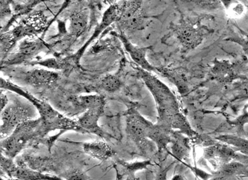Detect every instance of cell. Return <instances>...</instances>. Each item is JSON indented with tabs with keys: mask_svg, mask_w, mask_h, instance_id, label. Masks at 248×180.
<instances>
[{
	"mask_svg": "<svg viewBox=\"0 0 248 180\" xmlns=\"http://www.w3.org/2000/svg\"><path fill=\"white\" fill-rule=\"evenodd\" d=\"M1 88L4 90L12 91L27 99L34 105L39 111L41 119L46 134L50 131L55 130L75 131L80 132L85 131L79 126L78 122H75L64 116L58 111L53 108L49 104L42 101L26 92L23 89L18 87L11 82L1 79ZM86 133V132H85Z\"/></svg>",
	"mask_w": 248,
	"mask_h": 180,
	"instance_id": "obj_1",
	"label": "cell"
},
{
	"mask_svg": "<svg viewBox=\"0 0 248 180\" xmlns=\"http://www.w3.org/2000/svg\"><path fill=\"white\" fill-rule=\"evenodd\" d=\"M140 75L152 93L158 107L161 121L178 115L179 105L176 97L164 84L147 71L139 69Z\"/></svg>",
	"mask_w": 248,
	"mask_h": 180,
	"instance_id": "obj_2",
	"label": "cell"
},
{
	"mask_svg": "<svg viewBox=\"0 0 248 180\" xmlns=\"http://www.w3.org/2000/svg\"><path fill=\"white\" fill-rule=\"evenodd\" d=\"M46 134L41 118L30 120L19 124L15 131L2 142V149L10 157H14L29 142Z\"/></svg>",
	"mask_w": 248,
	"mask_h": 180,
	"instance_id": "obj_3",
	"label": "cell"
},
{
	"mask_svg": "<svg viewBox=\"0 0 248 180\" xmlns=\"http://www.w3.org/2000/svg\"><path fill=\"white\" fill-rule=\"evenodd\" d=\"M31 111L24 106L12 104L1 111V138L8 137L17 126L31 120Z\"/></svg>",
	"mask_w": 248,
	"mask_h": 180,
	"instance_id": "obj_4",
	"label": "cell"
},
{
	"mask_svg": "<svg viewBox=\"0 0 248 180\" xmlns=\"http://www.w3.org/2000/svg\"><path fill=\"white\" fill-rule=\"evenodd\" d=\"M46 23L47 21L43 13L37 12L24 17L10 33L16 42L24 37L34 36L43 32Z\"/></svg>",
	"mask_w": 248,
	"mask_h": 180,
	"instance_id": "obj_5",
	"label": "cell"
},
{
	"mask_svg": "<svg viewBox=\"0 0 248 180\" xmlns=\"http://www.w3.org/2000/svg\"><path fill=\"white\" fill-rule=\"evenodd\" d=\"M105 106V99H104L88 108L83 115L79 117L78 123L86 133L91 132L100 137L105 136V133L98 124L99 119L103 115Z\"/></svg>",
	"mask_w": 248,
	"mask_h": 180,
	"instance_id": "obj_6",
	"label": "cell"
},
{
	"mask_svg": "<svg viewBox=\"0 0 248 180\" xmlns=\"http://www.w3.org/2000/svg\"><path fill=\"white\" fill-rule=\"evenodd\" d=\"M46 48V44L41 40L30 41L24 39L19 44L18 50L4 61V64H17L28 61L42 52Z\"/></svg>",
	"mask_w": 248,
	"mask_h": 180,
	"instance_id": "obj_7",
	"label": "cell"
},
{
	"mask_svg": "<svg viewBox=\"0 0 248 180\" xmlns=\"http://www.w3.org/2000/svg\"><path fill=\"white\" fill-rule=\"evenodd\" d=\"M119 14H120V7L117 4H112L108 8V10L104 13L100 24L95 29L92 36L86 42L85 45L82 47L80 49H79L74 55V59L77 63L80 60L84 52L87 49L88 47L92 43L93 41H94L101 34V33H103L110 24L115 21H118Z\"/></svg>",
	"mask_w": 248,
	"mask_h": 180,
	"instance_id": "obj_8",
	"label": "cell"
},
{
	"mask_svg": "<svg viewBox=\"0 0 248 180\" xmlns=\"http://www.w3.org/2000/svg\"><path fill=\"white\" fill-rule=\"evenodd\" d=\"M116 36L120 39L125 50H127V52L130 54V57L137 65L147 72L155 70L154 66L151 65V64L146 59V54H147L148 48H140L133 45L124 34H117Z\"/></svg>",
	"mask_w": 248,
	"mask_h": 180,
	"instance_id": "obj_9",
	"label": "cell"
},
{
	"mask_svg": "<svg viewBox=\"0 0 248 180\" xmlns=\"http://www.w3.org/2000/svg\"><path fill=\"white\" fill-rule=\"evenodd\" d=\"M58 77V73L54 71L36 68L26 73L25 81L26 83L34 87H43L55 83Z\"/></svg>",
	"mask_w": 248,
	"mask_h": 180,
	"instance_id": "obj_10",
	"label": "cell"
},
{
	"mask_svg": "<svg viewBox=\"0 0 248 180\" xmlns=\"http://www.w3.org/2000/svg\"><path fill=\"white\" fill-rule=\"evenodd\" d=\"M89 23L88 11L82 10L70 17L69 32L72 36L78 38L85 32Z\"/></svg>",
	"mask_w": 248,
	"mask_h": 180,
	"instance_id": "obj_11",
	"label": "cell"
},
{
	"mask_svg": "<svg viewBox=\"0 0 248 180\" xmlns=\"http://www.w3.org/2000/svg\"><path fill=\"white\" fill-rule=\"evenodd\" d=\"M192 24H186L179 26L177 30L179 39L186 45L193 46L198 45L201 41V34L198 29Z\"/></svg>",
	"mask_w": 248,
	"mask_h": 180,
	"instance_id": "obj_12",
	"label": "cell"
},
{
	"mask_svg": "<svg viewBox=\"0 0 248 180\" xmlns=\"http://www.w3.org/2000/svg\"><path fill=\"white\" fill-rule=\"evenodd\" d=\"M84 150L88 154L100 161H104L111 157L113 151L105 142H94L84 144Z\"/></svg>",
	"mask_w": 248,
	"mask_h": 180,
	"instance_id": "obj_13",
	"label": "cell"
},
{
	"mask_svg": "<svg viewBox=\"0 0 248 180\" xmlns=\"http://www.w3.org/2000/svg\"><path fill=\"white\" fill-rule=\"evenodd\" d=\"M121 84V82L119 78L112 75H106L99 82L100 88L108 93L116 92L120 89Z\"/></svg>",
	"mask_w": 248,
	"mask_h": 180,
	"instance_id": "obj_14",
	"label": "cell"
},
{
	"mask_svg": "<svg viewBox=\"0 0 248 180\" xmlns=\"http://www.w3.org/2000/svg\"><path fill=\"white\" fill-rule=\"evenodd\" d=\"M15 40L13 38L10 33H2L1 36V54L2 59L5 57L9 51L12 49L13 46L16 44Z\"/></svg>",
	"mask_w": 248,
	"mask_h": 180,
	"instance_id": "obj_15",
	"label": "cell"
},
{
	"mask_svg": "<svg viewBox=\"0 0 248 180\" xmlns=\"http://www.w3.org/2000/svg\"><path fill=\"white\" fill-rule=\"evenodd\" d=\"M222 141L227 142L234 147H236L243 152L248 153V140L240 138V137L234 136H222L219 137Z\"/></svg>",
	"mask_w": 248,
	"mask_h": 180,
	"instance_id": "obj_16",
	"label": "cell"
},
{
	"mask_svg": "<svg viewBox=\"0 0 248 180\" xmlns=\"http://www.w3.org/2000/svg\"><path fill=\"white\" fill-rule=\"evenodd\" d=\"M238 98L240 99L248 98V81L240 84L238 89Z\"/></svg>",
	"mask_w": 248,
	"mask_h": 180,
	"instance_id": "obj_17",
	"label": "cell"
},
{
	"mask_svg": "<svg viewBox=\"0 0 248 180\" xmlns=\"http://www.w3.org/2000/svg\"><path fill=\"white\" fill-rule=\"evenodd\" d=\"M247 123H248V104L245 106L243 115L235 121V123L242 127V128L244 124Z\"/></svg>",
	"mask_w": 248,
	"mask_h": 180,
	"instance_id": "obj_18",
	"label": "cell"
},
{
	"mask_svg": "<svg viewBox=\"0 0 248 180\" xmlns=\"http://www.w3.org/2000/svg\"><path fill=\"white\" fill-rule=\"evenodd\" d=\"M10 3L8 1H1V16L3 19V16H6L10 14L11 10L10 8Z\"/></svg>",
	"mask_w": 248,
	"mask_h": 180,
	"instance_id": "obj_19",
	"label": "cell"
},
{
	"mask_svg": "<svg viewBox=\"0 0 248 180\" xmlns=\"http://www.w3.org/2000/svg\"><path fill=\"white\" fill-rule=\"evenodd\" d=\"M8 103V99L5 95H4L3 92L1 93V111H3L4 108L7 106Z\"/></svg>",
	"mask_w": 248,
	"mask_h": 180,
	"instance_id": "obj_20",
	"label": "cell"
},
{
	"mask_svg": "<svg viewBox=\"0 0 248 180\" xmlns=\"http://www.w3.org/2000/svg\"><path fill=\"white\" fill-rule=\"evenodd\" d=\"M172 180H184L183 178L181 176H179V175H178V176H176L174 177V179Z\"/></svg>",
	"mask_w": 248,
	"mask_h": 180,
	"instance_id": "obj_21",
	"label": "cell"
},
{
	"mask_svg": "<svg viewBox=\"0 0 248 180\" xmlns=\"http://www.w3.org/2000/svg\"><path fill=\"white\" fill-rule=\"evenodd\" d=\"M246 51H247V54H248V49H246Z\"/></svg>",
	"mask_w": 248,
	"mask_h": 180,
	"instance_id": "obj_22",
	"label": "cell"
}]
</instances>
